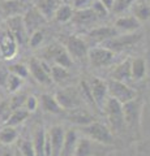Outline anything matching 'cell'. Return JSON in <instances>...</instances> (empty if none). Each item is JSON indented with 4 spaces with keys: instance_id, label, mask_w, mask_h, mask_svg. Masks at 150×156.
<instances>
[{
    "instance_id": "5b68a950",
    "label": "cell",
    "mask_w": 150,
    "mask_h": 156,
    "mask_svg": "<svg viewBox=\"0 0 150 156\" xmlns=\"http://www.w3.org/2000/svg\"><path fill=\"white\" fill-rule=\"evenodd\" d=\"M107 91H108V96L114 98L118 101H120L122 104L127 103V101L132 100L136 98V91L122 81H116V80H107Z\"/></svg>"
},
{
    "instance_id": "7c38bea8",
    "label": "cell",
    "mask_w": 150,
    "mask_h": 156,
    "mask_svg": "<svg viewBox=\"0 0 150 156\" xmlns=\"http://www.w3.org/2000/svg\"><path fill=\"white\" fill-rule=\"evenodd\" d=\"M8 30L12 33V35L17 41L18 46L26 44L29 41V34L26 31V27L24 25V20L22 16H13L8 17Z\"/></svg>"
},
{
    "instance_id": "f6af8a7d",
    "label": "cell",
    "mask_w": 150,
    "mask_h": 156,
    "mask_svg": "<svg viewBox=\"0 0 150 156\" xmlns=\"http://www.w3.org/2000/svg\"><path fill=\"white\" fill-rule=\"evenodd\" d=\"M0 156H13V152L7 148H0Z\"/></svg>"
},
{
    "instance_id": "7a4b0ae2",
    "label": "cell",
    "mask_w": 150,
    "mask_h": 156,
    "mask_svg": "<svg viewBox=\"0 0 150 156\" xmlns=\"http://www.w3.org/2000/svg\"><path fill=\"white\" fill-rule=\"evenodd\" d=\"M81 131L82 134H85V136L94 140L95 143H99L102 146H108V147H112V146L116 144L115 136L110 131V129L106 125L98 122V121H93L89 125L81 126Z\"/></svg>"
},
{
    "instance_id": "ffe728a7",
    "label": "cell",
    "mask_w": 150,
    "mask_h": 156,
    "mask_svg": "<svg viewBox=\"0 0 150 156\" xmlns=\"http://www.w3.org/2000/svg\"><path fill=\"white\" fill-rule=\"evenodd\" d=\"M77 142H79V135H77L76 130L71 129L68 131H65L64 143H63V150L60 156H73Z\"/></svg>"
},
{
    "instance_id": "7402d4cb",
    "label": "cell",
    "mask_w": 150,
    "mask_h": 156,
    "mask_svg": "<svg viewBox=\"0 0 150 156\" xmlns=\"http://www.w3.org/2000/svg\"><path fill=\"white\" fill-rule=\"evenodd\" d=\"M111 80H116V81H122L125 82L130 80V58H127V60L122 61L119 65L115 66V69L111 72L110 74Z\"/></svg>"
},
{
    "instance_id": "52a82bcc",
    "label": "cell",
    "mask_w": 150,
    "mask_h": 156,
    "mask_svg": "<svg viewBox=\"0 0 150 156\" xmlns=\"http://www.w3.org/2000/svg\"><path fill=\"white\" fill-rule=\"evenodd\" d=\"M29 72L35 78L37 82L42 85H51V64H48L46 60H39L37 57H33L29 61Z\"/></svg>"
},
{
    "instance_id": "8d00e7d4",
    "label": "cell",
    "mask_w": 150,
    "mask_h": 156,
    "mask_svg": "<svg viewBox=\"0 0 150 156\" xmlns=\"http://www.w3.org/2000/svg\"><path fill=\"white\" fill-rule=\"evenodd\" d=\"M12 107H11V103L9 100H2L0 101V122L2 124H5L8 117L11 116L12 113Z\"/></svg>"
},
{
    "instance_id": "d590c367",
    "label": "cell",
    "mask_w": 150,
    "mask_h": 156,
    "mask_svg": "<svg viewBox=\"0 0 150 156\" xmlns=\"http://www.w3.org/2000/svg\"><path fill=\"white\" fill-rule=\"evenodd\" d=\"M43 39H45V34H43V31L41 30V29H38V30L33 31L30 35H29L27 44H29V47H31V48H38L42 44Z\"/></svg>"
},
{
    "instance_id": "4fadbf2b",
    "label": "cell",
    "mask_w": 150,
    "mask_h": 156,
    "mask_svg": "<svg viewBox=\"0 0 150 156\" xmlns=\"http://www.w3.org/2000/svg\"><path fill=\"white\" fill-rule=\"evenodd\" d=\"M89 87H90V91H91V95H93V99H94V103L97 105V108L102 109L106 99L108 98L107 83L101 80V78L93 77L91 81L89 82Z\"/></svg>"
},
{
    "instance_id": "8992f818",
    "label": "cell",
    "mask_w": 150,
    "mask_h": 156,
    "mask_svg": "<svg viewBox=\"0 0 150 156\" xmlns=\"http://www.w3.org/2000/svg\"><path fill=\"white\" fill-rule=\"evenodd\" d=\"M43 55H45V60L48 64L54 62V65H60V66L68 68V69L73 65V58L67 52L65 47H61L59 44L48 46Z\"/></svg>"
},
{
    "instance_id": "ab89813d",
    "label": "cell",
    "mask_w": 150,
    "mask_h": 156,
    "mask_svg": "<svg viewBox=\"0 0 150 156\" xmlns=\"http://www.w3.org/2000/svg\"><path fill=\"white\" fill-rule=\"evenodd\" d=\"M20 151H21L22 156H37L31 140H24L20 146Z\"/></svg>"
},
{
    "instance_id": "4dcf8cb0",
    "label": "cell",
    "mask_w": 150,
    "mask_h": 156,
    "mask_svg": "<svg viewBox=\"0 0 150 156\" xmlns=\"http://www.w3.org/2000/svg\"><path fill=\"white\" fill-rule=\"evenodd\" d=\"M133 16L136 17L140 22H145L150 20V4L145 2H136L133 4Z\"/></svg>"
},
{
    "instance_id": "b9f144b4",
    "label": "cell",
    "mask_w": 150,
    "mask_h": 156,
    "mask_svg": "<svg viewBox=\"0 0 150 156\" xmlns=\"http://www.w3.org/2000/svg\"><path fill=\"white\" fill-rule=\"evenodd\" d=\"M37 107H38V99L35 96H33V95H29L26 98V101H25V105H24V108H26L29 112H34L37 109Z\"/></svg>"
},
{
    "instance_id": "d6a6232c",
    "label": "cell",
    "mask_w": 150,
    "mask_h": 156,
    "mask_svg": "<svg viewBox=\"0 0 150 156\" xmlns=\"http://www.w3.org/2000/svg\"><path fill=\"white\" fill-rule=\"evenodd\" d=\"M24 83V80L20 77H17V76H14L12 74V73H9L8 74V78H7V82H5V89L9 91V92H12V94H14V92H17L18 90L21 89V86Z\"/></svg>"
},
{
    "instance_id": "5bb4252c",
    "label": "cell",
    "mask_w": 150,
    "mask_h": 156,
    "mask_svg": "<svg viewBox=\"0 0 150 156\" xmlns=\"http://www.w3.org/2000/svg\"><path fill=\"white\" fill-rule=\"evenodd\" d=\"M47 134H48V138H50V144H51V156H60L63 150V143H64V136H65L64 128L60 125H54L47 131Z\"/></svg>"
},
{
    "instance_id": "83f0119b",
    "label": "cell",
    "mask_w": 150,
    "mask_h": 156,
    "mask_svg": "<svg viewBox=\"0 0 150 156\" xmlns=\"http://www.w3.org/2000/svg\"><path fill=\"white\" fill-rule=\"evenodd\" d=\"M97 18L98 17L91 11V8L84 9V11H75L73 17H72V20H73L77 25H88V23L94 22Z\"/></svg>"
},
{
    "instance_id": "44dd1931",
    "label": "cell",
    "mask_w": 150,
    "mask_h": 156,
    "mask_svg": "<svg viewBox=\"0 0 150 156\" xmlns=\"http://www.w3.org/2000/svg\"><path fill=\"white\" fill-rule=\"evenodd\" d=\"M0 8L7 17L21 16L24 12V3L21 0H2Z\"/></svg>"
},
{
    "instance_id": "f35d334b",
    "label": "cell",
    "mask_w": 150,
    "mask_h": 156,
    "mask_svg": "<svg viewBox=\"0 0 150 156\" xmlns=\"http://www.w3.org/2000/svg\"><path fill=\"white\" fill-rule=\"evenodd\" d=\"M90 8H91V11L95 13V16L98 17V18H103V17H106L110 13V11L103 5L102 3L99 2V0H94Z\"/></svg>"
},
{
    "instance_id": "ac0fdd59",
    "label": "cell",
    "mask_w": 150,
    "mask_h": 156,
    "mask_svg": "<svg viewBox=\"0 0 150 156\" xmlns=\"http://www.w3.org/2000/svg\"><path fill=\"white\" fill-rule=\"evenodd\" d=\"M116 30L119 33H134L137 31L140 26H141V22L138 21L132 14V16H123V17H119L118 20L115 21V25Z\"/></svg>"
},
{
    "instance_id": "4316f807",
    "label": "cell",
    "mask_w": 150,
    "mask_h": 156,
    "mask_svg": "<svg viewBox=\"0 0 150 156\" xmlns=\"http://www.w3.org/2000/svg\"><path fill=\"white\" fill-rule=\"evenodd\" d=\"M18 138V131L16 130L14 126H8L5 125L0 130V144L2 146H11L17 140Z\"/></svg>"
},
{
    "instance_id": "d6986e66",
    "label": "cell",
    "mask_w": 150,
    "mask_h": 156,
    "mask_svg": "<svg viewBox=\"0 0 150 156\" xmlns=\"http://www.w3.org/2000/svg\"><path fill=\"white\" fill-rule=\"evenodd\" d=\"M60 4H63L60 0H37L35 2V8L39 11V13L45 17L47 21L54 18L56 9L59 8Z\"/></svg>"
},
{
    "instance_id": "836d02e7",
    "label": "cell",
    "mask_w": 150,
    "mask_h": 156,
    "mask_svg": "<svg viewBox=\"0 0 150 156\" xmlns=\"http://www.w3.org/2000/svg\"><path fill=\"white\" fill-rule=\"evenodd\" d=\"M136 2H137V0H114L112 7H111L110 12H114L116 14L123 13V12L127 11L128 8L132 7Z\"/></svg>"
},
{
    "instance_id": "f1b7e54d",
    "label": "cell",
    "mask_w": 150,
    "mask_h": 156,
    "mask_svg": "<svg viewBox=\"0 0 150 156\" xmlns=\"http://www.w3.org/2000/svg\"><path fill=\"white\" fill-rule=\"evenodd\" d=\"M73 13H75V9L71 4H60L59 8L56 9L54 18L60 23H67L72 20Z\"/></svg>"
},
{
    "instance_id": "d4e9b609",
    "label": "cell",
    "mask_w": 150,
    "mask_h": 156,
    "mask_svg": "<svg viewBox=\"0 0 150 156\" xmlns=\"http://www.w3.org/2000/svg\"><path fill=\"white\" fill-rule=\"evenodd\" d=\"M94 143H95L94 140L89 139L88 136L79 139L73 156H94L95 155V152H94L95 144Z\"/></svg>"
},
{
    "instance_id": "ba28073f",
    "label": "cell",
    "mask_w": 150,
    "mask_h": 156,
    "mask_svg": "<svg viewBox=\"0 0 150 156\" xmlns=\"http://www.w3.org/2000/svg\"><path fill=\"white\" fill-rule=\"evenodd\" d=\"M55 98L57 103L63 108V111H71V109L79 108L82 103L80 90H76L75 87H67V89L59 90L55 94Z\"/></svg>"
},
{
    "instance_id": "8fae6325",
    "label": "cell",
    "mask_w": 150,
    "mask_h": 156,
    "mask_svg": "<svg viewBox=\"0 0 150 156\" xmlns=\"http://www.w3.org/2000/svg\"><path fill=\"white\" fill-rule=\"evenodd\" d=\"M18 43L9 30L0 31V57L11 60L16 56Z\"/></svg>"
},
{
    "instance_id": "60d3db41",
    "label": "cell",
    "mask_w": 150,
    "mask_h": 156,
    "mask_svg": "<svg viewBox=\"0 0 150 156\" xmlns=\"http://www.w3.org/2000/svg\"><path fill=\"white\" fill-rule=\"evenodd\" d=\"M93 2L94 0H73L71 5L73 7L75 11H84V9H89Z\"/></svg>"
},
{
    "instance_id": "7bdbcfd3",
    "label": "cell",
    "mask_w": 150,
    "mask_h": 156,
    "mask_svg": "<svg viewBox=\"0 0 150 156\" xmlns=\"http://www.w3.org/2000/svg\"><path fill=\"white\" fill-rule=\"evenodd\" d=\"M8 74H9L8 69H5V68H3V66H0V86H5Z\"/></svg>"
},
{
    "instance_id": "e575fe53",
    "label": "cell",
    "mask_w": 150,
    "mask_h": 156,
    "mask_svg": "<svg viewBox=\"0 0 150 156\" xmlns=\"http://www.w3.org/2000/svg\"><path fill=\"white\" fill-rule=\"evenodd\" d=\"M8 72L12 73V74H14V76L22 78V80H25V78L29 77V74H30V72H29V66H26L25 64H20V62H17V64H12L11 66H8Z\"/></svg>"
},
{
    "instance_id": "6da1fadb",
    "label": "cell",
    "mask_w": 150,
    "mask_h": 156,
    "mask_svg": "<svg viewBox=\"0 0 150 156\" xmlns=\"http://www.w3.org/2000/svg\"><path fill=\"white\" fill-rule=\"evenodd\" d=\"M142 109H144V100L141 98H134V99L123 104L124 124L127 125V128L132 131L137 138L140 136V134H141Z\"/></svg>"
},
{
    "instance_id": "9a60e30c",
    "label": "cell",
    "mask_w": 150,
    "mask_h": 156,
    "mask_svg": "<svg viewBox=\"0 0 150 156\" xmlns=\"http://www.w3.org/2000/svg\"><path fill=\"white\" fill-rule=\"evenodd\" d=\"M22 20H24V25H25L26 31H27L29 35H30L33 31L38 30L43 23L47 22V20L42 16V14L39 13V11H38L35 7L25 11V14H24Z\"/></svg>"
},
{
    "instance_id": "74e56055",
    "label": "cell",
    "mask_w": 150,
    "mask_h": 156,
    "mask_svg": "<svg viewBox=\"0 0 150 156\" xmlns=\"http://www.w3.org/2000/svg\"><path fill=\"white\" fill-rule=\"evenodd\" d=\"M26 95L24 92H14V95L9 99V103H11L12 109H18V108H22L25 105V101H26Z\"/></svg>"
},
{
    "instance_id": "2e32d148",
    "label": "cell",
    "mask_w": 150,
    "mask_h": 156,
    "mask_svg": "<svg viewBox=\"0 0 150 156\" xmlns=\"http://www.w3.org/2000/svg\"><path fill=\"white\" fill-rule=\"evenodd\" d=\"M67 120L69 122L75 124V125H79V126H85V125H89L91 124L93 121H95L94 116L89 113L86 109L81 108H75V109H71L68 111V115H67Z\"/></svg>"
},
{
    "instance_id": "277c9868",
    "label": "cell",
    "mask_w": 150,
    "mask_h": 156,
    "mask_svg": "<svg viewBox=\"0 0 150 156\" xmlns=\"http://www.w3.org/2000/svg\"><path fill=\"white\" fill-rule=\"evenodd\" d=\"M108 122L115 130H120L124 126V117H123V104L114 98L108 96L102 107Z\"/></svg>"
},
{
    "instance_id": "9c48e42d",
    "label": "cell",
    "mask_w": 150,
    "mask_h": 156,
    "mask_svg": "<svg viewBox=\"0 0 150 156\" xmlns=\"http://www.w3.org/2000/svg\"><path fill=\"white\" fill-rule=\"evenodd\" d=\"M88 58L90 65L94 69H101V68H106L111 65L115 60V52L106 47H97L91 48L88 52Z\"/></svg>"
},
{
    "instance_id": "30bf717a",
    "label": "cell",
    "mask_w": 150,
    "mask_h": 156,
    "mask_svg": "<svg viewBox=\"0 0 150 156\" xmlns=\"http://www.w3.org/2000/svg\"><path fill=\"white\" fill-rule=\"evenodd\" d=\"M65 50L73 60H82L88 57V44L77 35H71L65 39Z\"/></svg>"
},
{
    "instance_id": "e0dca14e",
    "label": "cell",
    "mask_w": 150,
    "mask_h": 156,
    "mask_svg": "<svg viewBox=\"0 0 150 156\" xmlns=\"http://www.w3.org/2000/svg\"><path fill=\"white\" fill-rule=\"evenodd\" d=\"M120 34L115 26H98L89 31V38L97 43H103Z\"/></svg>"
},
{
    "instance_id": "7dc6e473",
    "label": "cell",
    "mask_w": 150,
    "mask_h": 156,
    "mask_svg": "<svg viewBox=\"0 0 150 156\" xmlns=\"http://www.w3.org/2000/svg\"><path fill=\"white\" fill-rule=\"evenodd\" d=\"M60 2H61L63 4H72V2H73V0H60Z\"/></svg>"
},
{
    "instance_id": "bcb514c9",
    "label": "cell",
    "mask_w": 150,
    "mask_h": 156,
    "mask_svg": "<svg viewBox=\"0 0 150 156\" xmlns=\"http://www.w3.org/2000/svg\"><path fill=\"white\" fill-rule=\"evenodd\" d=\"M13 156H22V154H21V151H20V148H18V150H16V151H14V152H13Z\"/></svg>"
},
{
    "instance_id": "603a6c76",
    "label": "cell",
    "mask_w": 150,
    "mask_h": 156,
    "mask_svg": "<svg viewBox=\"0 0 150 156\" xmlns=\"http://www.w3.org/2000/svg\"><path fill=\"white\" fill-rule=\"evenodd\" d=\"M46 131L42 126H38L34 131V135H33V147H34V151H35V155L37 156H46V151H45V147H46Z\"/></svg>"
},
{
    "instance_id": "f546056e",
    "label": "cell",
    "mask_w": 150,
    "mask_h": 156,
    "mask_svg": "<svg viewBox=\"0 0 150 156\" xmlns=\"http://www.w3.org/2000/svg\"><path fill=\"white\" fill-rule=\"evenodd\" d=\"M29 116H30V112H29L26 108H24V107H22V108H18V109H13L11 116L8 117L5 125L14 126V128H16L17 125L22 124Z\"/></svg>"
},
{
    "instance_id": "484cf974",
    "label": "cell",
    "mask_w": 150,
    "mask_h": 156,
    "mask_svg": "<svg viewBox=\"0 0 150 156\" xmlns=\"http://www.w3.org/2000/svg\"><path fill=\"white\" fill-rule=\"evenodd\" d=\"M41 103H42V108L45 109L48 113L52 115H60L63 112V108L60 107V104L57 103L55 95L51 94H43L41 96Z\"/></svg>"
},
{
    "instance_id": "3957f363",
    "label": "cell",
    "mask_w": 150,
    "mask_h": 156,
    "mask_svg": "<svg viewBox=\"0 0 150 156\" xmlns=\"http://www.w3.org/2000/svg\"><path fill=\"white\" fill-rule=\"evenodd\" d=\"M142 39V34L141 33H123V34H118L116 37L108 39L102 43V46L108 48L112 52H120L124 51L127 48H130L133 46H136L137 43Z\"/></svg>"
},
{
    "instance_id": "1f68e13d",
    "label": "cell",
    "mask_w": 150,
    "mask_h": 156,
    "mask_svg": "<svg viewBox=\"0 0 150 156\" xmlns=\"http://www.w3.org/2000/svg\"><path fill=\"white\" fill-rule=\"evenodd\" d=\"M71 77V73L68 70V68L60 66V65H52L51 66V78L54 82L61 83V82L67 81Z\"/></svg>"
},
{
    "instance_id": "ee69618b",
    "label": "cell",
    "mask_w": 150,
    "mask_h": 156,
    "mask_svg": "<svg viewBox=\"0 0 150 156\" xmlns=\"http://www.w3.org/2000/svg\"><path fill=\"white\" fill-rule=\"evenodd\" d=\"M99 2L102 3L103 5H104V7H106V8H107L108 11H110V9H111V7H112V3H114V0H99Z\"/></svg>"
},
{
    "instance_id": "cb8c5ba5",
    "label": "cell",
    "mask_w": 150,
    "mask_h": 156,
    "mask_svg": "<svg viewBox=\"0 0 150 156\" xmlns=\"http://www.w3.org/2000/svg\"><path fill=\"white\" fill-rule=\"evenodd\" d=\"M146 76V61L142 57H134L130 60V77L134 81H140Z\"/></svg>"
}]
</instances>
